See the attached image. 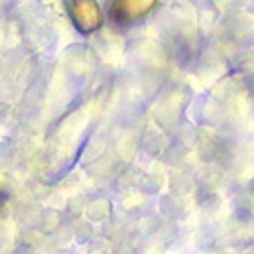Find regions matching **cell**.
I'll return each mask as SVG.
<instances>
[{
  "instance_id": "7a4b0ae2",
  "label": "cell",
  "mask_w": 254,
  "mask_h": 254,
  "mask_svg": "<svg viewBox=\"0 0 254 254\" xmlns=\"http://www.w3.org/2000/svg\"><path fill=\"white\" fill-rule=\"evenodd\" d=\"M73 18L81 31H94L102 23V12L94 0H73Z\"/></svg>"
},
{
  "instance_id": "6da1fadb",
  "label": "cell",
  "mask_w": 254,
  "mask_h": 254,
  "mask_svg": "<svg viewBox=\"0 0 254 254\" xmlns=\"http://www.w3.org/2000/svg\"><path fill=\"white\" fill-rule=\"evenodd\" d=\"M157 4V0H112L110 4V16L118 25L134 23L146 12H151Z\"/></svg>"
}]
</instances>
